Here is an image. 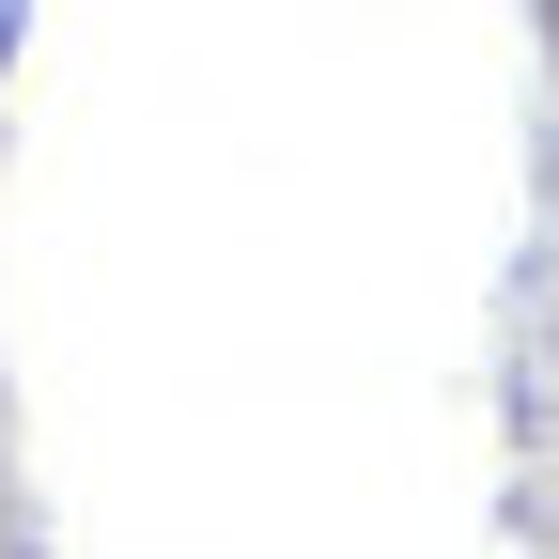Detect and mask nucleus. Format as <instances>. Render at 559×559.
Masks as SVG:
<instances>
[]
</instances>
